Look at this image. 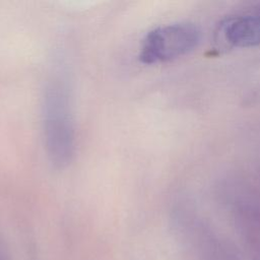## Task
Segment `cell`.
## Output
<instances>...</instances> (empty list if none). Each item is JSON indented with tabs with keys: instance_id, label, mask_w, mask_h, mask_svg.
<instances>
[{
	"instance_id": "obj_2",
	"label": "cell",
	"mask_w": 260,
	"mask_h": 260,
	"mask_svg": "<svg viewBox=\"0 0 260 260\" xmlns=\"http://www.w3.org/2000/svg\"><path fill=\"white\" fill-rule=\"evenodd\" d=\"M201 42V30L193 22L178 21L149 30L139 49V61L151 65L165 63L194 51Z\"/></svg>"
},
{
	"instance_id": "obj_3",
	"label": "cell",
	"mask_w": 260,
	"mask_h": 260,
	"mask_svg": "<svg viewBox=\"0 0 260 260\" xmlns=\"http://www.w3.org/2000/svg\"><path fill=\"white\" fill-rule=\"evenodd\" d=\"M220 40L232 48L260 45V4L228 16L218 28Z\"/></svg>"
},
{
	"instance_id": "obj_4",
	"label": "cell",
	"mask_w": 260,
	"mask_h": 260,
	"mask_svg": "<svg viewBox=\"0 0 260 260\" xmlns=\"http://www.w3.org/2000/svg\"><path fill=\"white\" fill-rule=\"evenodd\" d=\"M0 260H1V259H0Z\"/></svg>"
},
{
	"instance_id": "obj_1",
	"label": "cell",
	"mask_w": 260,
	"mask_h": 260,
	"mask_svg": "<svg viewBox=\"0 0 260 260\" xmlns=\"http://www.w3.org/2000/svg\"><path fill=\"white\" fill-rule=\"evenodd\" d=\"M42 116L49 161L56 169H64L74 157L76 136L71 86L62 68L54 70L46 81Z\"/></svg>"
}]
</instances>
